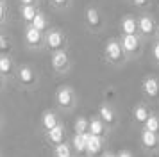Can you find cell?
<instances>
[{"label": "cell", "mask_w": 159, "mask_h": 157, "mask_svg": "<svg viewBox=\"0 0 159 157\" xmlns=\"http://www.w3.org/2000/svg\"><path fill=\"white\" fill-rule=\"evenodd\" d=\"M104 54H106V57H107L111 63H118L123 57V54H125V52H123V47H122V41H116V39L107 41Z\"/></svg>", "instance_id": "1"}, {"label": "cell", "mask_w": 159, "mask_h": 157, "mask_svg": "<svg viewBox=\"0 0 159 157\" xmlns=\"http://www.w3.org/2000/svg\"><path fill=\"white\" fill-rule=\"evenodd\" d=\"M45 45H47L48 50L57 52V50H61L63 45H65V36L61 34L59 30H50L48 34L45 36Z\"/></svg>", "instance_id": "2"}, {"label": "cell", "mask_w": 159, "mask_h": 157, "mask_svg": "<svg viewBox=\"0 0 159 157\" xmlns=\"http://www.w3.org/2000/svg\"><path fill=\"white\" fill-rule=\"evenodd\" d=\"M138 27H139V34L143 36H152L154 32H157L156 30V21L148 14H141L138 18Z\"/></svg>", "instance_id": "3"}, {"label": "cell", "mask_w": 159, "mask_h": 157, "mask_svg": "<svg viewBox=\"0 0 159 157\" xmlns=\"http://www.w3.org/2000/svg\"><path fill=\"white\" fill-rule=\"evenodd\" d=\"M122 47H123L125 54H136L139 50V47H141V41H139L138 34H123Z\"/></svg>", "instance_id": "4"}, {"label": "cell", "mask_w": 159, "mask_h": 157, "mask_svg": "<svg viewBox=\"0 0 159 157\" xmlns=\"http://www.w3.org/2000/svg\"><path fill=\"white\" fill-rule=\"evenodd\" d=\"M25 41H27V45H30V47H38V45H41V41H43V34H41V30L36 29L34 25H29V27L25 29Z\"/></svg>", "instance_id": "5"}, {"label": "cell", "mask_w": 159, "mask_h": 157, "mask_svg": "<svg viewBox=\"0 0 159 157\" xmlns=\"http://www.w3.org/2000/svg\"><path fill=\"white\" fill-rule=\"evenodd\" d=\"M70 63V59H68V54H66L65 50H57V52H54L52 54V66H54V70H65L66 66Z\"/></svg>", "instance_id": "6"}, {"label": "cell", "mask_w": 159, "mask_h": 157, "mask_svg": "<svg viewBox=\"0 0 159 157\" xmlns=\"http://www.w3.org/2000/svg\"><path fill=\"white\" fill-rule=\"evenodd\" d=\"M86 21H88V25L93 27V29H100L102 27V16H100V13H98L97 7H88Z\"/></svg>", "instance_id": "7"}, {"label": "cell", "mask_w": 159, "mask_h": 157, "mask_svg": "<svg viewBox=\"0 0 159 157\" xmlns=\"http://www.w3.org/2000/svg\"><path fill=\"white\" fill-rule=\"evenodd\" d=\"M122 32L123 34H138L139 27H138V20H134L132 16H127L122 20Z\"/></svg>", "instance_id": "8"}, {"label": "cell", "mask_w": 159, "mask_h": 157, "mask_svg": "<svg viewBox=\"0 0 159 157\" xmlns=\"http://www.w3.org/2000/svg\"><path fill=\"white\" fill-rule=\"evenodd\" d=\"M72 98H73V95H72L70 87H61L57 91V104L61 107H70L72 105Z\"/></svg>", "instance_id": "9"}, {"label": "cell", "mask_w": 159, "mask_h": 157, "mask_svg": "<svg viewBox=\"0 0 159 157\" xmlns=\"http://www.w3.org/2000/svg\"><path fill=\"white\" fill-rule=\"evenodd\" d=\"M143 91L148 95V96H157V93H159V82L156 80V78H145V82H143Z\"/></svg>", "instance_id": "10"}, {"label": "cell", "mask_w": 159, "mask_h": 157, "mask_svg": "<svg viewBox=\"0 0 159 157\" xmlns=\"http://www.w3.org/2000/svg\"><path fill=\"white\" fill-rule=\"evenodd\" d=\"M88 139H89V132H84V134H75V137H73L75 150H77V152H84V150L88 148Z\"/></svg>", "instance_id": "11"}, {"label": "cell", "mask_w": 159, "mask_h": 157, "mask_svg": "<svg viewBox=\"0 0 159 157\" xmlns=\"http://www.w3.org/2000/svg\"><path fill=\"white\" fill-rule=\"evenodd\" d=\"M20 14H22L23 21L32 23V20L36 18V14H38V9H36V6H22V9H20Z\"/></svg>", "instance_id": "12"}, {"label": "cell", "mask_w": 159, "mask_h": 157, "mask_svg": "<svg viewBox=\"0 0 159 157\" xmlns=\"http://www.w3.org/2000/svg\"><path fill=\"white\" fill-rule=\"evenodd\" d=\"M18 78L22 80L23 84H32L34 82V71L30 70L29 66H22L18 70Z\"/></svg>", "instance_id": "13"}, {"label": "cell", "mask_w": 159, "mask_h": 157, "mask_svg": "<svg viewBox=\"0 0 159 157\" xmlns=\"http://www.w3.org/2000/svg\"><path fill=\"white\" fill-rule=\"evenodd\" d=\"M102 148V143H100V136H93L89 134V139H88V152L89 154H97L98 150Z\"/></svg>", "instance_id": "14"}, {"label": "cell", "mask_w": 159, "mask_h": 157, "mask_svg": "<svg viewBox=\"0 0 159 157\" xmlns=\"http://www.w3.org/2000/svg\"><path fill=\"white\" fill-rule=\"evenodd\" d=\"M63 136H65V130H63V127H61V125H57V127H54L52 130H48V137H50V141L57 143V145H61V141H63Z\"/></svg>", "instance_id": "15"}, {"label": "cell", "mask_w": 159, "mask_h": 157, "mask_svg": "<svg viewBox=\"0 0 159 157\" xmlns=\"http://www.w3.org/2000/svg\"><path fill=\"white\" fill-rule=\"evenodd\" d=\"M141 139H143V145H145V146H148V148L156 146V143H157L156 132H152V130H147V128H145V132H143V136H141Z\"/></svg>", "instance_id": "16"}, {"label": "cell", "mask_w": 159, "mask_h": 157, "mask_svg": "<svg viewBox=\"0 0 159 157\" xmlns=\"http://www.w3.org/2000/svg\"><path fill=\"white\" fill-rule=\"evenodd\" d=\"M11 70H13V61H11V57L0 56V73L7 75V73H11Z\"/></svg>", "instance_id": "17"}, {"label": "cell", "mask_w": 159, "mask_h": 157, "mask_svg": "<svg viewBox=\"0 0 159 157\" xmlns=\"http://www.w3.org/2000/svg\"><path fill=\"white\" fill-rule=\"evenodd\" d=\"M148 111H147V107L143 105H138L136 109H134V118H136V121H139V123H145V121L148 120Z\"/></svg>", "instance_id": "18"}, {"label": "cell", "mask_w": 159, "mask_h": 157, "mask_svg": "<svg viewBox=\"0 0 159 157\" xmlns=\"http://www.w3.org/2000/svg\"><path fill=\"white\" fill-rule=\"evenodd\" d=\"M43 125L47 130H52L54 127H57V120H56V114L54 113H45L43 116Z\"/></svg>", "instance_id": "19"}, {"label": "cell", "mask_w": 159, "mask_h": 157, "mask_svg": "<svg viewBox=\"0 0 159 157\" xmlns=\"http://www.w3.org/2000/svg\"><path fill=\"white\" fill-rule=\"evenodd\" d=\"M30 25H34V27H36V29H39V30L43 32L45 29H47V16H45L43 13H39V11H38L36 18L32 20V23H30Z\"/></svg>", "instance_id": "20"}, {"label": "cell", "mask_w": 159, "mask_h": 157, "mask_svg": "<svg viewBox=\"0 0 159 157\" xmlns=\"http://www.w3.org/2000/svg\"><path fill=\"white\" fill-rule=\"evenodd\" d=\"M102 130H104V127H102V121L100 120H91V121H89V130H88L89 134L100 136Z\"/></svg>", "instance_id": "21"}, {"label": "cell", "mask_w": 159, "mask_h": 157, "mask_svg": "<svg viewBox=\"0 0 159 157\" xmlns=\"http://www.w3.org/2000/svg\"><path fill=\"white\" fill-rule=\"evenodd\" d=\"M145 127H147V130H152V132H157L159 130V118L157 116H148V120L145 121Z\"/></svg>", "instance_id": "22"}, {"label": "cell", "mask_w": 159, "mask_h": 157, "mask_svg": "<svg viewBox=\"0 0 159 157\" xmlns=\"http://www.w3.org/2000/svg\"><path fill=\"white\" fill-rule=\"evenodd\" d=\"M75 130H77V134H84L89 130V123H88L86 118H79L75 121Z\"/></svg>", "instance_id": "23"}, {"label": "cell", "mask_w": 159, "mask_h": 157, "mask_svg": "<svg viewBox=\"0 0 159 157\" xmlns=\"http://www.w3.org/2000/svg\"><path fill=\"white\" fill-rule=\"evenodd\" d=\"M100 118L104 121H107V123H113V120H115V114H113V111H111L107 105H102L100 107Z\"/></svg>", "instance_id": "24"}, {"label": "cell", "mask_w": 159, "mask_h": 157, "mask_svg": "<svg viewBox=\"0 0 159 157\" xmlns=\"http://www.w3.org/2000/svg\"><path fill=\"white\" fill-rule=\"evenodd\" d=\"M56 157H70V148H68V145H57V148H56Z\"/></svg>", "instance_id": "25"}, {"label": "cell", "mask_w": 159, "mask_h": 157, "mask_svg": "<svg viewBox=\"0 0 159 157\" xmlns=\"http://www.w3.org/2000/svg\"><path fill=\"white\" fill-rule=\"evenodd\" d=\"M11 50V43L6 36H0V52H9Z\"/></svg>", "instance_id": "26"}, {"label": "cell", "mask_w": 159, "mask_h": 157, "mask_svg": "<svg viewBox=\"0 0 159 157\" xmlns=\"http://www.w3.org/2000/svg\"><path fill=\"white\" fill-rule=\"evenodd\" d=\"M152 54H154V59H156V61L159 63V43H156V45H154V48H152Z\"/></svg>", "instance_id": "27"}, {"label": "cell", "mask_w": 159, "mask_h": 157, "mask_svg": "<svg viewBox=\"0 0 159 157\" xmlns=\"http://www.w3.org/2000/svg\"><path fill=\"white\" fill-rule=\"evenodd\" d=\"M4 18H6V6H4L2 0H0V23L4 21Z\"/></svg>", "instance_id": "28"}, {"label": "cell", "mask_w": 159, "mask_h": 157, "mask_svg": "<svg viewBox=\"0 0 159 157\" xmlns=\"http://www.w3.org/2000/svg\"><path fill=\"white\" fill-rule=\"evenodd\" d=\"M132 4L136 7H145L147 4H148V0H132Z\"/></svg>", "instance_id": "29"}, {"label": "cell", "mask_w": 159, "mask_h": 157, "mask_svg": "<svg viewBox=\"0 0 159 157\" xmlns=\"http://www.w3.org/2000/svg\"><path fill=\"white\" fill-rule=\"evenodd\" d=\"M50 2L56 7H63V6H66V2H68V0H50Z\"/></svg>", "instance_id": "30"}, {"label": "cell", "mask_w": 159, "mask_h": 157, "mask_svg": "<svg viewBox=\"0 0 159 157\" xmlns=\"http://www.w3.org/2000/svg\"><path fill=\"white\" fill-rule=\"evenodd\" d=\"M20 2H22V6H34L36 0H20Z\"/></svg>", "instance_id": "31"}, {"label": "cell", "mask_w": 159, "mask_h": 157, "mask_svg": "<svg viewBox=\"0 0 159 157\" xmlns=\"http://www.w3.org/2000/svg\"><path fill=\"white\" fill-rule=\"evenodd\" d=\"M118 157H132V155H130L129 152H122V154H120Z\"/></svg>", "instance_id": "32"}, {"label": "cell", "mask_w": 159, "mask_h": 157, "mask_svg": "<svg viewBox=\"0 0 159 157\" xmlns=\"http://www.w3.org/2000/svg\"><path fill=\"white\" fill-rule=\"evenodd\" d=\"M156 43H159V29H157V32H156Z\"/></svg>", "instance_id": "33"}, {"label": "cell", "mask_w": 159, "mask_h": 157, "mask_svg": "<svg viewBox=\"0 0 159 157\" xmlns=\"http://www.w3.org/2000/svg\"><path fill=\"white\" fill-rule=\"evenodd\" d=\"M104 157H115V155H111V154H106V155H104Z\"/></svg>", "instance_id": "34"}, {"label": "cell", "mask_w": 159, "mask_h": 157, "mask_svg": "<svg viewBox=\"0 0 159 157\" xmlns=\"http://www.w3.org/2000/svg\"><path fill=\"white\" fill-rule=\"evenodd\" d=\"M0 82H2V80H0Z\"/></svg>", "instance_id": "35"}]
</instances>
